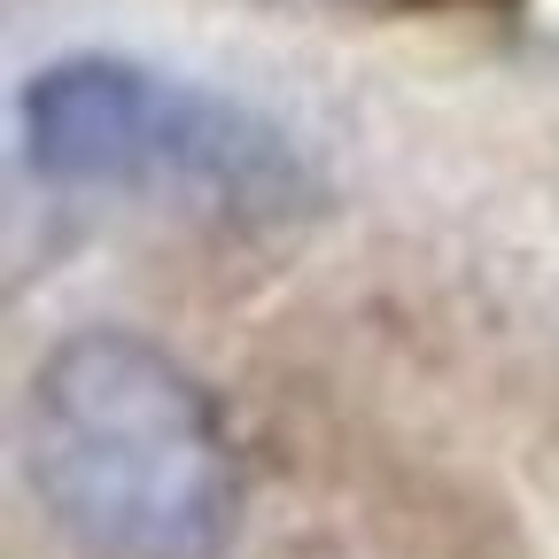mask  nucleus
Listing matches in <instances>:
<instances>
[{
  "label": "nucleus",
  "mask_w": 559,
  "mask_h": 559,
  "mask_svg": "<svg viewBox=\"0 0 559 559\" xmlns=\"http://www.w3.org/2000/svg\"><path fill=\"white\" fill-rule=\"evenodd\" d=\"M47 513L102 559H226L241 459L210 389L124 326L62 334L24 396Z\"/></svg>",
  "instance_id": "1"
},
{
  "label": "nucleus",
  "mask_w": 559,
  "mask_h": 559,
  "mask_svg": "<svg viewBox=\"0 0 559 559\" xmlns=\"http://www.w3.org/2000/svg\"><path fill=\"white\" fill-rule=\"evenodd\" d=\"M24 164L55 187L187 194L218 218H296L319 202L304 148L264 109L132 55H62L24 86Z\"/></svg>",
  "instance_id": "2"
}]
</instances>
